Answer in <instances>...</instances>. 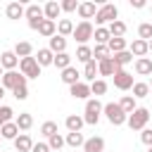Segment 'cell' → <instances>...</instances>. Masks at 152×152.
<instances>
[{"mask_svg": "<svg viewBox=\"0 0 152 152\" xmlns=\"http://www.w3.org/2000/svg\"><path fill=\"white\" fill-rule=\"evenodd\" d=\"M93 19H95V24H97V26H104V24L109 26L112 21H116V19H119V7H116V5H112V2H104L102 7H97V12H95V17H93Z\"/></svg>", "mask_w": 152, "mask_h": 152, "instance_id": "obj_1", "label": "cell"}, {"mask_svg": "<svg viewBox=\"0 0 152 152\" xmlns=\"http://www.w3.org/2000/svg\"><path fill=\"white\" fill-rule=\"evenodd\" d=\"M102 114L107 116V121H109L112 126H124L126 119H128V114H124V109L119 107V102H107V104H102Z\"/></svg>", "mask_w": 152, "mask_h": 152, "instance_id": "obj_2", "label": "cell"}, {"mask_svg": "<svg viewBox=\"0 0 152 152\" xmlns=\"http://www.w3.org/2000/svg\"><path fill=\"white\" fill-rule=\"evenodd\" d=\"M147 121H150V109H145V107H135V109L128 114V119H126V124H128L131 131H142V128H147Z\"/></svg>", "mask_w": 152, "mask_h": 152, "instance_id": "obj_3", "label": "cell"}, {"mask_svg": "<svg viewBox=\"0 0 152 152\" xmlns=\"http://www.w3.org/2000/svg\"><path fill=\"white\" fill-rule=\"evenodd\" d=\"M100 114H102V102L97 97H90L86 100V112H83V121L90 124V126H97L100 121Z\"/></svg>", "mask_w": 152, "mask_h": 152, "instance_id": "obj_4", "label": "cell"}, {"mask_svg": "<svg viewBox=\"0 0 152 152\" xmlns=\"http://www.w3.org/2000/svg\"><path fill=\"white\" fill-rule=\"evenodd\" d=\"M93 31H95V28H93L90 21H78V24L74 26V33H71V36H74V40H76L78 45H88V40L93 38Z\"/></svg>", "mask_w": 152, "mask_h": 152, "instance_id": "obj_5", "label": "cell"}, {"mask_svg": "<svg viewBox=\"0 0 152 152\" xmlns=\"http://www.w3.org/2000/svg\"><path fill=\"white\" fill-rule=\"evenodd\" d=\"M26 76H21L17 69L14 71H5L2 74V78H0V86L5 88V90H14V88H19V86H26Z\"/></svg>", "mask_w": 152, "mask_h": 152, "instance_id": "obj_6", "label": "cell"}, {"mask_svg": "<svg viewBox=\"0 0 152 152\" xmlns=\"http://www.w3.org/2000/svg\"><path fill=\"white\" fill-rule=\"evenodd\" d=\"M19 74L26 76V78H38V76H40V66H38L36 57H24V59H19Z\"/></svg>", "mask_w": 152, "mask_h": 152, "instance_id": "obj_7", "label": "cell"}, {"mask_svg": "<svg viewBox=\"0 0 152 152\" xmlns=\"http://www.w3.org/2000/svg\"><path fill=\"white\" fill-rule=\"evenodd\" d=\"M112 78H114V86H116L119 90H131V88H133V76H131L126 69H116Z\"/></svg>", "mask_w": 152, "mask_h": 152, "instance_id": "obj_8", "label": "cell"}, {"mask_svg": "<svg viewBox=\"0 0 152 152\" xmlns=\"http://www.w3.org/2000/svg\"><path fill=\"white\" fill-rule=\"evenodd\" d=\"M69 95H71V97H76V100H88V97H90V83L78 81V83L69 86Z\"/></svg>", "mask_w": 152, "mask_h": 152, "instance_id": "obj_9", "label": "cell"}, {"mask_svg": "<svg viewBox=\"0 0 152 152\" xmlns=\"http://www.w3.org/2000/svg\"><path fill=\"white\" fill-rule=\"evenodd\" d=\"M0 66H2L5 71H14V69L19 66V57H17L12 50H5V52L0 55Z\"/></svg>", "mask_w": 152, "mask_h": 152, "instance_id": "obj_10", "label": "cell"}, {"mask_svg": "<svg viewBox=\"0 0 152 152\" xmlns=\"http://www.w3.org/2000/svg\"><path fill=\"white\" fill-rule=\"evenodd\" d=\"M76 12H78V17H81V21H90V19L95 17V12H97V7H95V2H78V7H76Z\"/></svg>", "mask_w": 152, "mask_h": 152, "instance_id": "obj_11", "label": "cell"}, {"mask_svg": "<svg viewBox=\"0 0 152 152\" xmlns=\"http://www.w3.org/2000/svg\"><path fill=\"white\" fill-rule=\"evenodd\" d=\"M64 126H66L69 133H81V128L86 126V121H83V116H78V114H69V116L64 119Z\"/></svg>", "mask_w": 152, "mask_h": 152, "instance_id": "obj_12", "label": "cell"}, {"mask_svg": "<svg viewBox=\"0 0 152 152\" xmlns=\"http://www.w3.org/2000/svg\"><path fill=\"white\" fill-rule=\"evenodd\" d=\"M43 14H45V19H50V21H55V24H57V17L62 14V7H59V2H57V0H50V2H45V7H43Z\"/></svg>", "mask_w": 152, "mask_h": 152, "instance_id": "obj_13", "label": "cell"}, {"mask_svg": "<svg viewBox=\"0 0 152 152\" xmlns=\"http://www.w3.org/2000/svg\"><path fill=\"white\" fill-rule=\"evenodd\" d=\"M133 66H135L138 76H152V59L150 57H138Z\"/></svg>", "mask_w": 152, "mask_h": 152, "instance_id": "obj_14", "label": "cell"}, {"mask_svg": "<svg viewBox=\"0 0 152 152\" xmlns=\"http://www.w3.org/2000/svg\"><path fill=\"white\" fill-rule=\"evenodd\" d=\"M83 152H104V138L93 135L83 142Z\"/></svg>", "mask_w": 152, "mask_h": 152, "instance_id": "obj_15", "label": "cell"}, {"mask_svg": "<svg viewBox=\"0 0 152 152\" xmlns=\"http://www.w3.org/2000/svg\"><path fill=\"white\" fill-rule=\"evenodd\" d=\"M14 147H17V152H31V147H33L31 135H28V133H19V135L14 138Z\"/></svg>", "mask_w": 152, "mask_h": 152, "instance_id": "obj_16", "label": "cell"}, {"mask_svg": "<svg viewBox=\"0 0 152 152\" xmlns=\"http://www.w3.org/2000/svg\"><path fill=\"white\" fill-rule=\"evenodd\" d=\"M48 50L52 52V55H59V52H66V38H62V36H52L50 38V45H48Z\"/></svg>", "mask_w": 152, "mask_h": 152, "instance_id": "obj_17", "label": "cell"}, {"mask_svg": "<svg viewBox=\"0 0 152 152\" xmlns=\"http://www.w3.org/2000/svg\"><path fill=\"white\" fill-rule=\"evenodd\" d=\"M19 59H24V57H33V45L28 43V40H19L17 45H14V50H12Z\"/></svg>", "mask_w": 152, "mask_h": 152, "instance_id": "obj_18", "label": "cell"}, {"mask_svg": "<svg viewBox=\"0 0 152 152\" xmlns=\"http://www.w3.org/2000/svg\"><path fill=\"white\" fill-rule=\"evenodd\" d=\"M114 71H116V64H114L112 55H109L107 59L97 62V74H100V76H114Z\"/></svg>", "mask_w": 152, "mask_h": 152, "instance_id": "obj_19", "label": "cell"}, {"mask_svg": "<svg viewBox=\"0 0 152 152\" xmlns=\"http://www.w3.org/2000/svg\"><path fill=\"white\" fill-rule=\"evenodd\" d=\"M128 52L131 55H135V57H145L150 50H147V40H140V38H135L131 45H128Z\"/></svg>", "mask_w": 152, "mask_h": 152, "instance_id": "obj_20", "label": "cell"}, {"mask_svg": "<svg viewBox=\"0 0 152 152\" xmlns=\"http://www.w3.org/2000/svg\"><path fill=\"white\" fill-rule=\"evenodd\" d=\"M62 83H66V86H74V83H78L81 81V74L76 71V66H66L64 71H62Z\"/></svg>", "mask_w": 152, "mask_h": 152, "instance_id": "obj_21", "label": "cell"}, {"mask_svg": "<svg viewBox=\"0 0 152 152\" xmlns=\"http://www.w3.org/2000/svg\"><path fill=\"white\" fill-rule=\"evenodd\" d=\"M24 5L21 2H10L7 7H5V14H7V19H21L24 17Z\"/></svg>", "mask_w": 152, "mask_h": 152, "instance_id": "obj_22", "label": "cell"}, {"mask_svg": "<svg viewBox=\"0 0 152 152\" xmlns=\"http://www.w3.org/2000/svg\"><path fill=\"white\" fill-rule=\"evenodd\" d=\"M24 17H26L28 21H33V19H38V21H40V19H45V14H43V7H40V5H36V2H33V5H26V10H24Z\"/></svg>", "mask_w": 152, "mask_h": 152, "instance_id": "obj_23", "label": "cell"}, {"mask_svg": "<svg viewBox=\"0 0 152 152\" xmlns=\"http://www.w3.org/2000/svg\"><path fill=\"white\" fill-rule=\"evenodd\" d=\"M107 50H109V55H116V52H124V50H128V43H126V38H109V43H107Z\"/></svg>", "mask_w": 152, "mask_h": 152, "instance_id": "obj_24", "label": "cell"}, {"mask_svg": "<svg viewBox=\"0 0 152 152\" xmlns=\"http://www.w3.org/2000/svg\"><path fill=\"white\" fill-rule=\"evenodd\" d=\"M14 124H17V128H19V131H28V128L33 126V116H31L28 112H21V114H17V116H14Z\"/></svg>", "mask_w": 152, "mask_h": 152, "instance_id": "obj_25", "label": "cell"}, {"mask_svg": "<svg viewBox=\"0 0 152 152\" xmlns=\"http://www.w3.org/2000/svg\"><path fill=\"white\" fill-rule=\"evenodd\" d=\"M38 33H40V36H45V38H52V36L57 33V24H55V21H50V19H43V21H40V26H38Z\"/></svg>", "mask_w": 152, "mask_h": 152, "instance_id": "obj_26", "label": "cell"}, {"mask_svg": "<svg viewBox=\"0 0 152 152\" xmlns=\"http://www.w3.org/2000/svg\"><path fill=\"white\" fill-rule=\"evenodd\" d=\"M0 135H2V140H14V138L19 135V128H17V124H14V121H10V124L0 126Z\"/></svg>", "mask_w": 152, "mask_h": 152, "instance_id": "obj_27", "label": "cell"}, {"mask_svg": "<svg viewBox=\"0 0 152 152\" xmlns=\"http://www.w3.org/2000/svg\"><path fill=\"white\" fill-rule=\"evenodd\" d=\"M71 33H74V21H71V19H59V21H57V36L66 38V36H71Z\"/></svg>", "mask_w": 152, "mask_h": 152, "instance_id": "obj_28", "label": "cell"}, {"mask_svg": "<svg viewBox=\"0 0 152 152\" xmlns=\"http://www.w3.org/2000/svg\"><path fill=\"white\" fill-rule=\"evenodd\" d=\"M107 31H109L112 38H124V33H126V24H124L121 19H116V21H112V24L107 26Z\"/></svg>", "mask_w": 152, "mask_h": 152, "instance_id": "obj_29", "label": "cell"}, {"mask_svg": "<svg viewBox=\"0 0 152 152\" xmlns=\"http://www.w3.org/2000/svg\"><path fill=\"white\" fill-rule=\"evenodd\" d=\"M93 38H95V45H107L109 43V31H107V26H97L95 31H93Z\"/></svg>", "mask_w": 152, "mask_h": 152, "instance_id": "obj_30", "label": "cell"}, {"mask_svg": "<svg viewBox=\"0 0 152 152\" xmlns=\"http://www.w3.org/2000/svg\"><path fill=\"white\" fill-rule=\"evenodd\" d=\"M52 59H55V55H52L48 48H40V50H38V55H36L38 66H50V64H52Z\"/></svg>", "mask_w": 152, "mask_h": 152, "instance_id": "obj_31", "label": "cell"}, {"mask_svg": "<svg viewBox=\"0 0 152 152\" xmlns=\"http://www.w3.org/2000/svg\"><path fill=\"white\" fill-rule=\"evenodd\" d=\"M112 59H114L116 69H124L126 64H131V62H133V55H131L128 50H124V52H116V55H112Z\"/></svg>", "mask_w": 152, "mask_h": 152, "instance_id": "obj_32", "label": "cell"}, {"mask_svg": "<svg viewBox=\"0 0 152 152\" xmlns=\"http://www.w3.org/2000/svg\"><path fill=\"white\" fill-rule=\"evenodd\" d=\"M52 66H57L59 71H64L66 66H71V55H69V52H59V55H55Z\"/></svg>", "mask_w": 152, "mask_h": 152, "instance_id": "obj_33", "label": "cell"}, {"mask_svg": "<svg viewBox=\"0 0 152 152\" xmlns=\"http://www.w3.org/2000/svg\"><path fill=\"white\" fill-rule=\"evenodd\" d=\"M83 142H86V138H83V133H66L64 135V145H69V147H83Z\"/></svg>", "mask_w": 152, "mask_h": 152, "instance_id": "obj_34", "label": "cell"}, {"mask_svg": "<svg viewBox=\"0 0 152 152\" xmlns=\"http://www.w3.org/2000/svg\"><path fill=\"white\" fill-rule=\"evenodd\" d=\"M76 59L83 62V64H88V62L93 59V48H88V45H78V48H76Z\"/></svg>", "mask_w": 152, "mask_h": 152, "instance_id": "obj_35", "label": "cell"}, {"mask_svg": "<svg viewBox=\"0 0 152 152\" xmlns=\"http://www.w3.org/2000/svg\"><path fill=\"white\" fill-rule=\"evenodd\" d=\"M147 95H150V86L145 81H135L133 83V97L140 100V97H147Z\"/></svg>", "mask_w": 152, "mask_h": 152, "instance_id": "obj_36", "label": "cell"}, {"mask_svg": "<svg viewBox=\"0 0 152 152\" xmlns=\"http://www.w3.org/2000/svg\"><path fill=\"white\" fill-rule=\"evenodd\" d=\"M95 76H97V62H95V59H90V62L83 66V78L93 83V81H95Z\"/></svg>", "mask_w": 152, "mask_h": 152, "instance_id": "obj_37", "label": "cell"}, {"mask_svg": "<svg viewBox=\"0 0 152 152\" xmlns=\"http://www.w3.org/2000/svg\"><path fill=\"white\" fill-rule=\"evenodd\" d=\"M119 107L124 109V114H131L138 104H135V97H133V95H124V97L119 100Z\"/></svg>", "mask_w": 152, "mask_h": 152, "instance_id": "obj_38", "label": "cell"}, {"mask_svg": "<svg viewBox=\"0 0 152 152\" xmlns=\"http://www.w3.org/2000/svg\"><path fill=\"white\" fill-rule=\"evenodd\" d=\"M107 93V81H102V78H95L93 83H90V95H104Z\"/></svg>", "mask_w": 152, "mask_h": 152, "instance_id": "obj_39", "label": "cell"}, {"mask_svg": "<svg viewBox=\"0 0 152 152\" xmlns=\"http://www.w3.org/2000/svg\"><path fill=\"white\" fill-rule=\"evenodd\" d=\"M138 38H140V40H150V38H152V24H150V21H142V24L138 26Z\"/></svg>", "mask_w": 152, "mask_h": 152, "instance_id": "obj_40", "label": "cell"}, {"mask_svg": "<svg viewBox=\"0 0 152 152\" xmlns=\"http://www.w3.org/2000/svg\"><path fill=\"white\" fill-rule=\"evenodd\" d=\"M107 57H109L107 45H95V50H93V59H95V62H102V59H107Z\"/></svg>", "mask_w": 152, "mask_h": 152, "instance_id": "obj_41", "label": "cell"}, {"mask_svg": "<svg viewBox=\"0 0 152 152\" xmlns=\"http://www.w3.org/2000/svg\"><path fill=\"white\" fill-rule=\"evenodd\" d=\"M48 147H50V150H62V147H64V138H62L59 133L50 135V138H48Z\"/></svg>", "mask_w": 152, "mask_h": 152, "instance_id": "obj_42", "label": "cell"}, {"mask_svg": "<svg viewBox=\"0 0 152 152\" xmlns=\"http://www.w3.org/2000/svg\"><path fill=\"white\" fill-rule=\"evenodd\" d=\"M40 133H43L45 138H50V135H55V133H59V131H57V124H55V121H45V124L40 126Z\"/></svg>", "mask_w": 152, "mask_h": 152, "instance_id": "obj_43", "label": "cell"}, {"mask_svg": "<svg viewBox=\"0 0 152 152\" xmlns=\"http://www.w3.org/2000/svg\"><path fill=\"white\" fill-rule=\"evenodd\" d=\"M59 7H62V12H76L78 2H76V0H62V2H59Z\"/></svg>", "mask_w": 152, "mask_h": 152, "instance_id": "obj_44", "label": "cell"}, {"mask_svg": "<svg viewBox=\"0 0 152 152\" xmlns=\"http://www.w3.org/2000/svg\"><path fill=\"white\" fill-rule=\"evenodd\" d=\"M12 95H14L17 100H26V97H28V86H19V88H14Z\"/></svg>", "mask_w": 152, "mask_h": 152, "instance_id": "obj_45", "label": "cell"}, {"mask_svg": "<svg viewBox=\"0 0 152 152\" xmlns=\"http://www.w3.org/2000/svg\"><path fill=\"white\" fill-rule=\"evenodd\" d=\"M140 140H142V145L152 147V128H142L140 131Z\"/></svg>", "mask_w": 152, "mask_h": 152, "instance_id": "obj_46", "label": "cell"}, {"mask_svg": "<svg viewBox=\"0 0 152 152\" xmlns=\"http://www.w3.org/2000/svg\"><path fill=\"white\" fill-rule=\"evenodd\" d=\"M31 152H50V147H48V142H33Z\"/></svg>", "mask_w": 152, "mask_h": 152, "instance_id": "obj_47", "label": "cell"}, {"mask_svg": "<svg viewBox=\"0 0 152 152\" xmlns=\"http://www.w3.org/2000/svg\"><path fill=\"white\" fill-rule=\"evenodd\" d=\"M131 7H135V10H142V7H145V0H131Z\"/></svg>", "mask_w": 152, "mask_h": 152, "instance_id": "obj_48", "label": "cell"}, {"mask_svg": "<svg viewBox=\"0 0 152 152\" xmlns=\"http://www.w3.org/2000/svg\"><path fill=\"white\" fill-rule=\"evenodd\" d=\"M2 97H5V88L0 86V102H2Z\"/></svg>", "mask_w": 152, "mask_h": 152, "instance_id": "obj_49", "label": "cell"}, {"mask_svg": "<svg viewBox=\"0 0 152 152\" xmlns=\"http://www.w3.org/2000/svg\"><path fill=\"white\" fill-rule=\"evenodd\" d=\"M147 50H150V52H152V38H150V40H147Z\"/></svg>", "mask_w": 152, "mask_h": 152, "instance_id": "obj_50", "label": "cell"}, {"mask_svg": "<svg viewBox=\"0 0 152 152\" xmlns=\"http://www.w3.org/2000/svg\"><path fill=\"white\" fill-rule=\"evenodd\" d=\"M2 74H5V69H2V66H0V78H2Z\"/></svg>", "mask_w": 152, "mask_h": 152, "instance_id": "obj_51", "label": "cell"}, {"mask_svg": "<svg viewBox=\"0 0 152 152\" xmlns=\"http://www.w3.org/2000/svg\"><path fill=\"white\" fill-rule=\"evenodd\" d=\"M147 86H150V93H152V81H150V83H147Z\"/></svg>", "mask_w": 152, "mask_h": 152, "instance_id": "obj_52", "label": "cell"}, {"mask_svg": "<svg viewBox=\"0 0 152 152\" xmlns=\"http://www.w3.org/2000/svg\"><path fill=\"white\" fill-rule=\"evenodd\" d=\"M147 152H152V147H147Z\"/></svg>", "mask_w": 152, "mask_h": 152, "instance_id": "obj_53", "label": "cell"}, {"mask_svg": "<svg viewBox=\"0 0 152 152\" xmlns=\"http://www.w3.org/2000/svg\"><path fill=\"white\" fill-rule=\"evenodd\" d=\"M0 140H2V135H0Z\"/></svg>", "mask_w": 152, "mask_h": 152, "instance_id": "obj_54", "label": "cell"}, {"mask_svg": "<svg viewBox=\"0 0 152 152\" xmlns=\"http://www.w3.org/2000/svg\"><path fill=\"white\" fill-rule=\"evenodd\" d=\"M150 12H152V7H150Z\"/></svg>", "mask_w": 152, "mask_h": 152, "instance_id": "obj_55", "label": "cell"}]
</instances>
